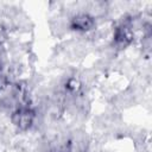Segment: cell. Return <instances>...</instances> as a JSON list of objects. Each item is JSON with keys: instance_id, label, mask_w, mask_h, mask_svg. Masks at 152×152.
Returning <instances> with one entry per match:
<instances>
[{"instance_id": "1", "label": "cell", "mask_w": 152, "mask_h": 152, "mask_svg": "<svg viewBox=\"0 0 152 152\" xmlns=\"http://www.w3.org/2000/svg\"><path fill=\"white\" fill-rule=\"evenodd\" d=\"M72 26L78 28V30H89L93 26V21L88 15L81 14V15H78V17H76L74 19Z\"/></svg>"}]
</instances>
